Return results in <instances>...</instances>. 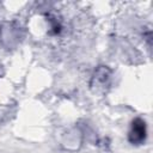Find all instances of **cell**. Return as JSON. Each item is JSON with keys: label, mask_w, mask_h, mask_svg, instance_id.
<instances>
[{"label": "cell", "mask_w": 153, "mask_h": 153, "mask_svg": "<svg viewBox=\"0 0 153 153\" xmlns=\"http://www.w3.org/2000/svg\"><path fill=\"white\" fill-rule=\"evenodd\" d=\"M146 136V126L145 122L140 118L135 120L133 122V127H131V131L129 135V140L133 143H140L145 140Z\"/></svg>", "instance_id": "obj_1"}]
</instances>
